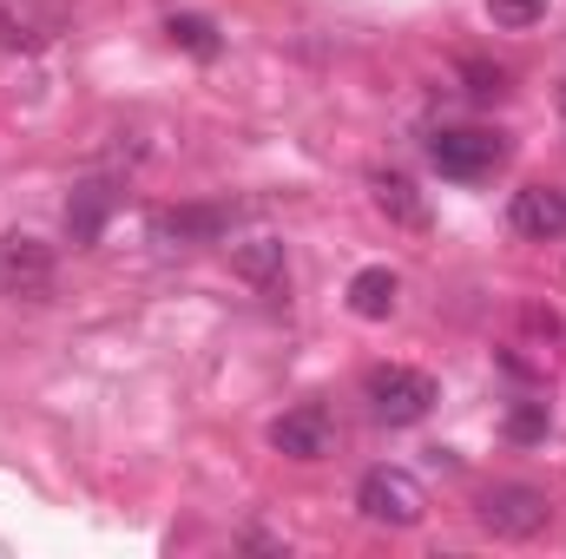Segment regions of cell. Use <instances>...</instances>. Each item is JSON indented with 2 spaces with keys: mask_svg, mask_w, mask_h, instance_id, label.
I'll return each mask as SVG.
<instances>
[{
  "mask_svg": "<svg viewBox=\"0 0 566 559\" xmlns=\"http://www.w3.org/2000/svg\"><path fill=\"white\" fill-rule=\"evenodd\" d=\"M468 80H474V93H481V99H494V93H507V66H488V60H468Z\"/></svg>",
  "mask_w": 566,
  "mask_h": 559,
  "instance_id": "cell-17",
  "label": "cell"
},
{
  "mask_svg": "<svg viewBox=\"0 0 566 559\" xmlns=\"http://www.w3.org/2000/svg\"><path fill=\"white\" fill-rule=\"evenodd\" d=\"M231 264H238V277L258 283V289H283V244H277V238H258V244H244Z\"/></svg>",
  "mask_w": 566,
  "mask_h": 559,
  "instance_id": "cell-13",
  "label": "cell"
},
{
  "mask_svg": "<svg viewBox=\"0 0 566 559\" xmlns=\"http://www.w3.org/2000/svg\"><path fill=\"white\" fill-rule=\"evenodd\" d=\"M224 231H231V211L224 204H178V211H158L151 218V238L171 244V251L178 244H218Z\"/></svg>",
  "mask_w": 566,
  "mask_h": 559,
  "instance_id": "cell-7",
  "label": "cell"
},
{
  "mask_svg": "<svg viewBox=\"0 0 566 559\" xmlns=\"http://www.w3.org/2000/svg\"><path fill=\"white\" fill-rule=\"evenodd\" d=\"M369 191H376V211H382V218H396L402 231H422V224H428L422 191H416L402 171H369Z\"/></svg>",
  "mask_w": 566,
  "mask_h": 559,
  "instance_id": "cell-12",
  "label": "cell"
},
{
  "mask_svg": "<svg viewBox=\"0 0 566 559\" xmlns=\"http://www.w3.org/2000/svg\"><path fill=\"white\" fill-rule=\"evenodd\" d=\"M271 447L290 454V461H323L336 447V421H329V409L303 402V409H290V415L271 421Z\"/></svg>",
  "mask_w": 566,
  "mask_h": 559,
  "instance_id": "cell-6",
  "label": "cell"
},
{
  "mask_svg": "<svg viewBox=\"0 0 566 559\" xmlns=\"http://www.w3.org/2000/svg\"><path fill=\"white\" fill-rule=\"evenodd\" d=\"M0 289L40 303V296L53 289V251H46L40 238H20V231L0 238Z\"/></svg>",
  "mask_w": 566,
  "mask_h": 559,
  "instance_id": "cell-5",
  "label": "cell"
},
{
  "mask_svg": "<svg viewBox=\"0 0 566 559\" xmlns=\"http://www.w3.org/2000/svg\"><path fill=\"white\" fill-rule=\"evenodd\" d=\"M53 33H60V13H53V7H40V0H7V7H0V46L33 53V46H46Z\"/></svg>",
  "mask_w": 566,
  "mask_h": 559,
  "instance_id": "cell-9",
  "label": "cell"
},
{
  "mask_svg": "<svg viewBox=\"0 0 566 559\" xmlns=\"http://www.w3.org/2000/svg\"><path fill=\"white\" fill-rule=\"evenodd\" d=\"M507 441H521V447H534V441H547V402H514L507 409Z\"/></svg>",
  "mask_w": 566,
  "mask_h": 559,
  "instance_id": "cell-15",
  "label": "cell"
},
{
  "mask_svg": "<svg viewBox=\"0 0 566 559\" xmlns=\"http://www.w3.org/2000/svg\"><path fill=\"white\" fill-rule=\"evenodd\" d=\"M474 520H481L494 540H534V534H547L554 500H547L541 487H527V481H494V487L474 500Z\"/></svg>",
  "mask_w": 566,
  "mask_h": 559,
  "instance_id": "cell-1",
  "label": "cell"
},
{
  "mask_svg": "<svg viewBox=\"0 0 566 559\" xmlns=\"http://www.w3.org/2000/svg\"><path fill=\"white\" fill-rule=\"evenodd\" d=\"M356 507H363V520H376V527H422L428 514V494L416 474H402V467H369L363 481H356Z\"/></svg>",
  "mask_w": 566,
  "mask_h": 559,
  "instance_id": "cell-4",
  "label": "cell"
},
{
  "mask_svg": "<svg viewBox=\"0 0 566 559\" xmlns=\"http://www.w3.org/2000/svg\"><path fill=\"white\" fill-rule=\"evenodd\" d=\"M106 211H113V184H106V178H86V184L66 198V238H73V244H99Z\"/></svg>",
  "mask_w": 566,
  "mask_h": 559,
  "instance_id": "cell-10",
  "label": "cell"
},
{
  "mask_svg": "<svg viewBox=\"0 0 566 559\" xmlns=\"http://www.w3.org/2000/svg\"><path fill=\"white\" fill-rule=\"evenodd\" d=\"M396 296H402V277H396L389 264H369V271H356V277H349V309H356L363 323L396 316Z\"/></svg>",
  "mask_w": 566,
  "mask_h": 559,
  "instance_id": "cell-11",
  "label": "cell"
},
{
  "mask_svg": "<svg viewBox=\"0 0 566 559\" xmlns=\"http://www.w3.org/2000/svg\"><path fill=\"white\" fill-rule=\"evenodd\" d=\"M428 165L454 184H474L507 165V139L488 126H441V133H428Z\"/></svg>",
  "mask_w": 566,
  "mask_h": 559,
  "instance_id": "cell-2",
  "label": "cell"
},
{
  "mask_svg": "<svg viewBox=\"0 0 566 559\" xmlns=\"http://www.w3.org/2000/svg\"><path fill=\"white\" fill-rule=\"evenodd\" d=\"M488 20H494V27H507V33H521V27L547 20V0H488Z\"/></svg>",
  "mask_w": 566,
  "mask_h": 559,
  "instance_id": "cell-16",
  "label": "cell"
},
{
  "mask_svg": "<svg viewBox=\"0 0 566 559\" xmlns=\"http://www.w3.org/2000/svg\"><path fill=\"white\" fill-rule=\"evenodd\" d=\"M165 33H171V46H185L191 60H218V53H224L218 27H211L205 13H171V20H165Z\"/></svg>",
  "mask_w": 566,
  "mask_h": 559,
  "instance_id": "cell-14",
  "label": "cell"
},
{
  "mask_svg": "<svg viewBox=\"0 0 566 559\" xmlns=\"http://www.w3.org/2000/svg\"><path fill=\"white\" fill-rule=\"evenodd\" d=\"M507 218H514V231L521 238H566V191L560 184H521L514 191V204H507Z\"/></svg>",
  "mask_w": 566,
  "mask_h": 559,
  "instance_id": "cell-8",
  "label": "cell"
},
{
  "mask_svg": "<svg viewBox=\"0 0 566 559\" xmlns=\"http://www.w3.org/2000/svg\"><path fill=\"white\" fill-rule=\"evenodd\" d=\"M363 395H369V415L389 421V428H416V421H422L428 409L441 402L434 376H422V369H402V362H389V369H369Z\"/></svg>",
  "mask_w": 566,
  "mask_h": 559,
  "instance_id": "cell-3",
  "label": "cell"
}]
</instances>
